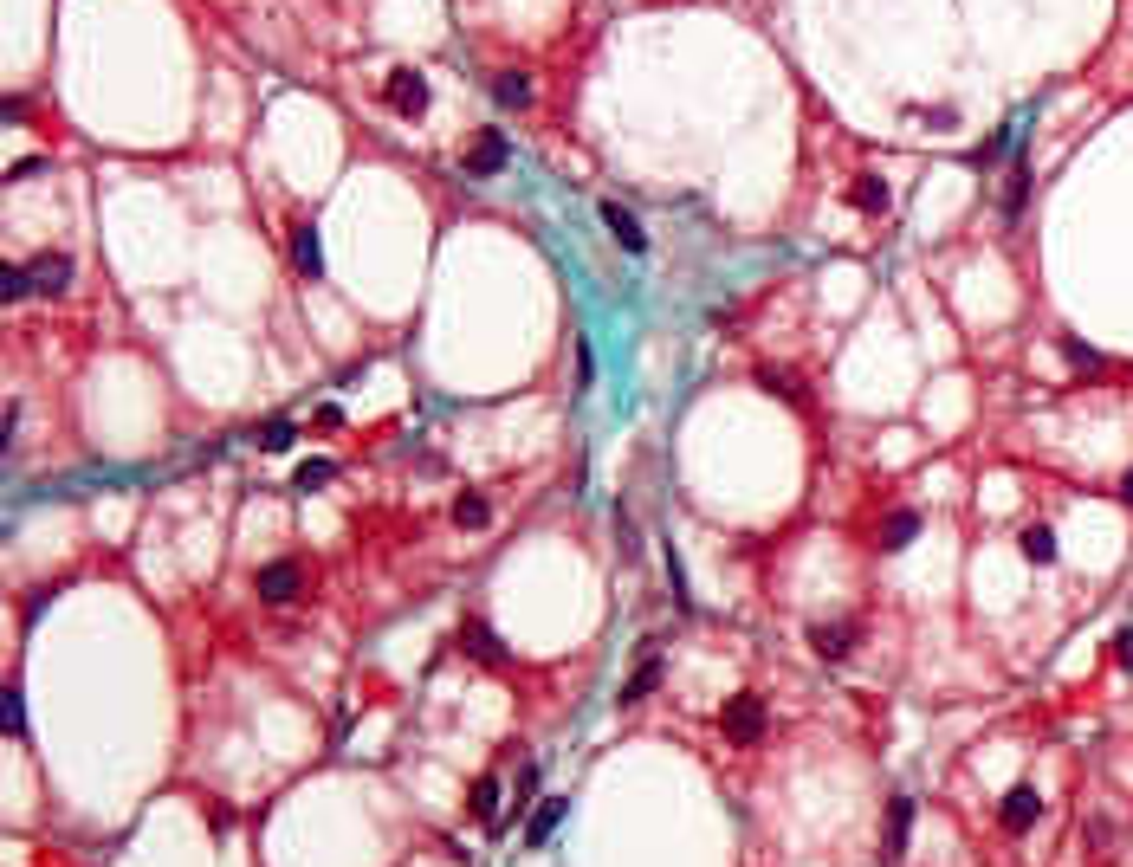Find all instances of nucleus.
Segmentation results:
<instances>
[{
	"mask_svg": "<svg viewBox=\"0 0 1133 867\" xmlns=\"http://www.w3.org/2000/svg\"><path fill=\"white\" fill-rule=\"evenodd\" d=\"M298 596H305V563H298V557H279V563L259 570V602L285 609V602H298Z\"/></svg>",
	"mask_w": 1133,
	"mask_h": 867,
	"instance_id": "obj_1",
	"label": "nucleus"
},
{
	"mask_svg": "<svg viewBox=\"0 0 1133 867\" xmlns=\"http://www.w3.org/2000/svg\"><path fill=\"white\" fill-rule=\"evenodd\" d=\"M726 738H732V745H758V738H764V699L758 693L726 699Z\"/></svg>",
	"mask_w": 1133,
	"mask_h": 867,
	"instance_id": "obj_2",
	"label": "nucleus"
},
{
	"mask_svg": "<svg viewBox=\"0 0 1133 867\" xmlns=\"http://www.w3.org/2000/svg\"><path fill=\"white\" fill-rule=\"evenodd\" d=\"M505 169V130H480L467 149V182H486V175Z\"/></svg>",
	"mask_w": 1133,
	"mask_h": 867,
	"instance_id": "obj_3",
	"label": "nucleus"
},
{
	"mask_svg": "<svg viewBox=\"0 0 1133 867\" xmlns=\"http://www.w3.org/2000/svg\"><path fill=\"white\" fill-rule=\"evenodd\" d=\"M382 98H389L395 110H408V117H421V110H428V78H421V72H408V65H402V72H389V85H382Z\"/></svg>",
	"mask_w": 1133,
	"mask_h": 867,
	"instance_id": "obj_4",
	"label": "nucleus"
},
{
	"mask_svg": "<svg viewBox=\"0 0 1133 867\" xmlns=\"http://www.w3.org/2000/svg\"><path fill=\"white\" fill-rule=\"evenodd\" d=\"M603 227L609 233H616V246H622V253H648V227H641V220L629 214V208H622V201H603Z\"/></svg>",
	"mask_w": 1133,
	"mask_h": 867,
	"instance_id": "obj_5",
	"label": "nucleus"
},
{
	"mask_svg": "<svg viewBox=\"0 0 1133 867\" xmlns=\"http://www.w3.org/2000/svg\"><path fill=\"white\" fill-rule=\"evenodd\" d=\"M26 279H33V292L59 298L65 279H72V253H39V259H26Z\"/></svg>",
	"mask_w": 1133,
	"mask_h": 867,
	"instance_id": "obj_6",
	"label": "nucleus"
},
{
	"mask_svg": "<svg viewBox=\"0 0 1133 867\" xmlns=\"http://www.w3.org/2000/svg\"><path fill=\"white\" fill-rule=\"evenodd\" d=\"M907 829H913V796H894V803H887V829H881V855L887 861L907 855Z\"/></svg>",
	"mask_w": 1133,
	"mask_h": 867,
	"instance_id": "obj_7",
	"label": "nucleus"
},
{
	"mask_svg": "<svg viewBox=\"0 0 1133 867\" xmlns=\"http://www.w3.org/2000/svg\"><path fill=\"white\" fill-rule=\"evenodd\" d=\"M810 648L823 660H849L855 654V622H816L810 628Z\"/></svg>",
	"mask_w": 1133,
	"mask_h": 867,
	"instance_id": "obj_8",
	"label": "nucleus"
},
{
	"mask_svg": "<svg viewBox=\"0 0 1133 867\" xmlns=\"http://www.w3.org/2000/svg\"><path fill=\"white\" fill-rule=\"evenodd\" d=\"M1036 816H1043V796H1036L1030 783H1017V790L1004 796V829H1010V835H1023V829H1030Z\"/></svg>",
	"mask_w": 1133,
	"mask_h": 867,
	"instance_id": "obj_9",
	"label": "nucleus"
},
{
	"mask_svg": "<svg viewBox=\"0 0 1133 867\" xmlns=\"http://www.w3.org/2000/svg\"><path fill=\"white\" fill-rule=\"evenodd\" d=\"M913 538H920V512H913V505L887 512V525H881V550H907Z\"/></svg>",
	"mask_w": 1133,
	"mask_h": 867,
	"instance_id": "obj_10",
	"label": "nucleus"
},
{
	"mask_svg": "<svg viewBox=\"0 0 1133 867\" xmlns=\"http://www.w3.org/2000/svg\"><path fill=\"white\" fill-rule=\"evenodd\" d=\"M564 796H544V803H538V816H531V829H525V842L531 848H544V842H551V835H557V822H564Z\"/></svg>",
	"mask_w": 1133,
	"mask_h": 867,
	"instance_id": "obj_11",
	"label": "nucleus"
},
{
	"mask_svg": "<svg viewBox=\"0 0 1133 867\" xmlns=\"http://www.w3.org/2000/svg\"><path fill=\"white\" fill-rule=\"evenodd\" d=\"M292 259H298V272H305V279H318V272H324V259H318V227H305V220L292 227Z\"/></svg>",
	"mask_w": 1133,
	"mask_h": 867,
	"instance_id": "obj_12",
	"label": "nucleus"
},
{
	"mask_svg": "<svg viewBox=\"0 0 1133 867\" xmlns=\"http://www.w3.org/2000/svg\"><path fill=\"white\" fill-rule=\"evenodd\" d=\"M460 641H467V654H473V660H499V654H505V648H499V635L480 622V615H473V622L460 628Z\"/></svg>",
	"mask_w": 1133,
	"mask_h": 867,
	"instance_id": "obj_13",
	"label": "nucleus"
},
{
	"mask_svg": "<svg viewBox=\"0 0 1133 867\" xmlns=\"http://www.w3.org/2000/svg\"><path fill=\"white\" fill-rule=\"evenodd\" d=\"M1023 201H1030V162H1010V182H1004V220L1023 214Z\"/></svg>",
	"mask_w": 1133,
	"mask_h": 867,
	"instance_id": "obj_14",
	"label": "nucleus"
},
{
	"mask_svg": "<svg viewBox=\"0 0 1133 867\" xmlns=\"http://www.w3.org/2000/svg\"><path fill=\"white\" fill-rule=\"evenodd\" d=\"M661 673H667V660H661V654H648V660L635 667V680H629V693H622V699H629V706H635V699H648L654 686H661Z\"/></svg>",
	"mask_w": 1133,
	"mask_h": 867,
	"instance_id": "obj_15",
	"label": "nucleus"
},
{
	"mask_svg": "<svg viewBox=\"0 0 1133 867\" xmlns=\"http://www.w3.org/2000/svg\"><path fill=\"white\" fill-rule=\"evenodd\" d=\"M849 201H855L862 214H881V208H887V182H881V175H862V182L849 188Z\"/></svg>",
	"mask_w": 1133,
	"mask_h": 867,
	"instance_id": "obj_16",
	"label": "nucleus"
},
{
	"mask_svg": "<svg viewBox=\"0 0 1133 867\" xmlns=\"http://www.w3.org/2000/svg\"><path fill=\"white\" fill-rule=\"evenodd\" d=\"M331 479H337V460H305V466L292 473V486H298V492H318V486H331Z\"/></svg>",
	"mask_w": 1133,
	"mask_h": 867,
	"instance_id": "obj_17",
	"label": "nucleus"
},
{
	"mask_svg": "<svg viewBox=\"0 0 1133 867\" xmlns=\"http://www.w3.org/2000/svg\"><path fill=\"white\" fill-rule=\"evenodd\" d=\"M1023 557H1030V563H1056V531L1030 525V531H1023Z\"/></svg>",
	"mask_w": 1133,
	"mask_h": 867,
	"instance_id": "obj_18",
	"label": "nucleus"
},
{
	"mask_svg": "<svg viewBox=\"0 0 1133 867\" xmlns=\"http://www.w3.org/2000/svg\"><path fill=\"white\" fill-rule=\"evenodd\" d=\"M473 816H480V822H499V777H480V783H473Z\"/></svg>",
	"mask_w": 1133,
	"mask_h": 867,
	"instance_id": "obj_19",
	"label": "nucleus"
},
{
	"mask_svg": "<svg viewBox=\"0 0 1133 867\" xmlns=\"http://www.w3.org/2000/svg\"><path fill=\"white\" fill-rule=\"evenodd\" d=\"M493 98H499V104H531V85H525L518 72H499V78H493Z\"/></svg>",
	"mask_w": 1133,
	"mask_h": 867,
	"instance_id": "obj_20",
	"label": "nucleus"
},
{
	"mask_svg": "<svg viewBox=\"0 0 1133 867\" xmlns=\"http://www.w3.org/2000/svg\"><path fill=\"white\" fill-rule=\"evenodd\" d=\"M292 440H298V428H292V421H266V428H259V447H266V453H285Z\"/></svg>",
	"mask_w": 1133,
	"mask_h": 867,
	"instance_id": "obj_21",
	"label": "nucleus"
},
{
	"mask_svg": "<svg viewBox=\"0 0 1133 867\" xmlns=\"http://www.w3.org/2000/svg\"><path fill=\"white\" fill-rule=\"evenodd\" d=\"M1062 356H1069L1075 369H1088V376H1101V356L1088 350V343H1075V337H1062Z\"/></svg>",
	"mask_w": 1133,
	"mask_h": 867,
	"instance_id": "obj_22",
	"label": "nucleus"
},
{
	"mask_svg": "<svg viewBox=\"0 0 1133 867\" xmlns=\"http://www.w3.org/2000/svg\"><path fill=\"white\" fill-rule=\"evenodd\" d=\"M26 292H33L26 266H7V272H0V298H7V305H13V298H26Z\"/></svg>",
	"mask_w": 1133,
	"mask_h": 867,
	"instance_id": "obj_23",
	"label": "nucleus"
},
{
	"mask_svg": "<svg viewBox=\"0 0 1133 867\" xmlns=\"http://www.w3.org/2000/svg\"><path fill=\"white\" fill-rule=\"evenodd\" d=\"M454 518H460L467 531H480V525H486V499H480V492H467V499L454 505Z\"/></svg>",
	"mask_w": 1133,
	"mask_h": 867,
	"instance_id": "obj_24",
	"label": "nucleus"
},
{
	"mask_svg": "<svg viewBox=\"0 0 1133 867\" xmlns=\"http://www.w3.org/2000/svg\"><path fill=\"white\" fill-rule=\"evenodd\" d=\"M0 719H7V732H13V738L26 732V706H20V693H7V699H0Z\"/></svg>",
	"mask_w": 1133,
	"mask_h": 867,
	"instance_id": "obj_25",
	"label": "nucleus"
},
{
	"mask_svg": "<svg viewBox=\"0 0 1133 867\" xmlns=\"http://www.w3.org/2000/svg\"><path fill=\"white\" fill-rule=\"evenodd\" d=\"M1114 660H1121V667H1133V628H1121V635H1114Z\"/></svg>",
	"mask_w": 1133,
	"mask_h": 867,
	"instance_id": "obj_26",
	"label": "nucleus"
},
{
	"mask_svg": "<svg viewBox=\"0 0 1133 867\" xmlns=\"http://www.w3.org/2000/svg\"><path fill=\"white\" fill-rule=\"evenodd\" d=\"M1121 492H1127V505H1133V473H1127V486H1121Z\"/></svg>",
	"mask_w": 1133,
	"mask_h": 867,
	"instance_id": "obj_27",
	"label": "nucleus"
}]
</instances>
